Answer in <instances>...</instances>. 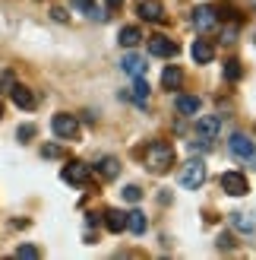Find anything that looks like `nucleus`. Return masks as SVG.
<instances>
[{
    "label": "nucleus",
    "instance_id": "26",
    "mask_svg": "<svg viewBox=\"0 0 256 260\" xmlns=\"http://www.w3.org/2000/svg\"><path fill=\"white\" fill-rule=\"evenodd\" d=\"M41 155H45V159H60V155H63V149L51 143V146H45V149H41Z\"/></svg>",
    "mask_w": 256,
    "mask_h": 260
},
{
    "label": "nucleus",
    "instance_id": "29",
    "mask_svg": "<svg viewBox=\"0 0 256 260\" xmlns=\"http://www.w3.org/2000/svg\"><path fill=\"white\" fill-rule=\"evenodd\" d=\"M219 244H222L225 251H231V248H234V238H231V235H222V238H219Z\"/></svg>",
    "mask_w": 256,
    "mask_h": 260
},
{
    "label": "nucleus",
    "instance_id": "24",
    "mask_svg": "<svg viewBox=\"0 0 256 260\" xmlns=\"http://www.w3.org/2000/svg\"><path fill=\"white\" fill-rule=\"evenodd\" d=\"M16 137H19V143H29V140L35 137V127H32V124H22V127L16 130Z\"/></svg>",
    "mask_w": 256,
    "mask_h": 260
},
{
    "label": "nucleus",
    "instance_id": "28",
    "mask_svg": "<svg viewBox=\"0 0 256 260\" xmlns=\"http://www.w3.org/2000/svg\"><path fill=\"white\" fill-rule=\"evenodd\" d=\"M51 16H54L57 22H63V19H67V10H63V7H54V10H51Z\"/></svg>",
    "mask_w": 256,
    "mask_h": 260
},
{
    "label": "nucleus",
    "instance_id": "10",
    "mask_svg": "<svg viewBox=\"0 0 256 260\" xmlns=\"http://www.w3.org/2000/svg\"><path fill=\"white\" fill-rule=\"evenodd\" d=\"M136 13H139L146 22H164V7H161V0H139Z\"/></svg>",
    "mask_w": 256,
    "mask_h": 260
},
{
    "label": "nucleus",
    "instance_id": "17",
    "mask_svg": "<svg viewBox=\"0 0 256 260\" xmlns=\"http://www.w3.org/2000/svg\"><path fill=\"white\" fill-rule=\"evenodd\" d=\"M126 99H133L136 105H146V99H149V83L143 80V76H136V83L130 86V92H126Z\"/></svg>",
    "mask_w": 256,
    "mask_h": 260
},
{
    "label": "nucleus",
    "instance_id": "21",
    "mask_svg": "<svg viewBox=\"0 0 256 260\" xmlns=\"http://www.w3.org/2000/svg\"><path fill=\"white\" fill-rule=\"evenodd\" d=\"M231 222H234L237 232H253V229H256V222H253L247 213H231Z\"/></svg>",
    "mask_w": 256,
    "mask_h": 260
},
{
    "label": "nucleus",
    "instance_id": "1",
    "mask_svg": "<svg viewBox=\"0 0 256 260\" xmlns=\"http://www.w3.org/2000/svg\"><path fill=\"white\" fill-rule=\"evenodd\" d=\"M143 159H146V168L152 175H164L174 165V146L164 143V140H152L146 146V152H143Z\"/></svg>",
    "mask_w": 256,
    "mask_h": 260
},
{
    "label": "nucleus",
    "instance_id": "30",
    "mask_svg": "<svg viewBox=\"0 0 256 260\" xmlns=\"http://www.w3.org/2000/svg\"><path fill=\"white\" fill-rule=\"evenodd\" d=\"M123 7V0H108V10H120Z\"/></svg>",
    "mask_w": 256,
    "mask_h": 260
},
{
    "label": "nucleus",
    "instance_id": "18",
    "mask_svg": "<svg viewBox=\"0 0 256 260\" xmlns=\"http://www.w3.org/2000/svg\"><path fill=\"white\" fill-rule=\"evenodd\" d=\"M199 108H202V102H199L196 95H177V111L187 114V118H193Z\"/></svg>",
    "mask_w": 256,
    "mask_h": 260
},
{
    "label": "nucleus",
    "instance_id": "16",
    "mask_svg": "<svg viewBox=\"0 0 256 260\" xmlns=\"http://www.w3.org/2000/svg\"><path fill=\"white\" fill-rule=\"evenodd\" d=\"M98 175L105 178V181H114V178L120 175V162L114 159V155H105V159L98 162Z\"/></svg>",
    "mask_w": 256,
    "mask_h": 260
},
{
    "label": "nucleus",
    "instance_id": "4",
    "mask_svg": "<svg viewBox=\"0 0 256 260\" xmlns=\"http://www.w3.org/2000/svg\"><path fill=\"white\" fill-rule=\"evenodd\" d=\"M60 178L67 181V184H73V187H86L89 178H92V165H86V162H67V165H63V172H60Z\"/></svg>",
    "mask_w": 256,
    "mask_h": 260
},
{
    "label": "nucleus",
    "instance_id": "8",
    "mask_svg": "<svg viewBox=\"0 0 256 260\" xmlns=\"http://www.w3.org/2000/svg\"><path fill=\"white\" fill-rule=\"evenodd\" d=\"M193 130L202 140H215V137L222 134V118H219V114H202V118H196Z\"/></svg>",
    "mask_w": 256,
    "mask_h": 260
},
{
    "label": "nucleus",
    "instance_id": "23",
    "mask_svg": "<svg viewBox=\"0 0 256 260\" xmlns=\"http://www.w3.org/2000/svg\"><path fill=\"white\" fill-rule=\"evenodd\" d=\"M16 257H25V260H35V257H38V248H35V244H19V248H16Z\"/></svg>",
    "mask_w": 256,
    "mask_h": 260
},
{
    "label": "nucleus",
    "instance_id": "15",
    "mask_svg": "<svg viewBox=\"0 0 256 260\" xmlns=\"http://www.w3.org/2000/svg\"><path fill=\"white\" fill-rule=\"evenodd\" d=\"M105 229L108 232H123L126 229V213H120V210H105Z\"/></svg>",
    "mask_w": 256,
    "mask_h": 260
},
{
    "label": "nucleus",
    "instance_id": "11",
    "mask_svg": "<svg viewBox=\"0 0 256 260\" xmlns=\"http://www.w3.org/2000/svg\"><path fill=\"white\" fill-rule=\"evenodd\" d=\"M10 99L16 102L22 111H32V108H35V95H32V89H29V86L13 83V86H10Z\"/></svg>",
    "mask_w": 256,
    "mask_h": 260
},
{
    "label": "nucleus",
    "instance_id": "22",
    "mask_svg": "<svg viewBox=\"0 0 256 260\" xmlns=\"http://www.w3.org/2000/svg\"><path fill=\"white\" fill-rule=\"evenodd\" d=\"M225 80L228 83H237L240 80V60H234V57L225 60Z\"/></svg>",
    "mask_w": 256,
    "mask_h": 260
},
{
    "label": "nucleus",
    "instance_id": "25",
    "mask_svg": "<svg viewBox=\"0 0 256 260\" xmlns=\"http://www.w3.org/2000/svg\"><path fill=\"white\" fill-rule=\"evenodd\" d=\"M123 197H126V200H130V203H136L139 197H143V190H139L136 184H126V187H123Z\"/></svg>",
    "mask_w": 256,
    "mask_h": 260
},
{
    "label": "nucleus",
    "instance_id": "6",
    "mask_svg": "<svg viewBox=\"0 0 256 260\" xmlns=\"http://www.w3.org/2000/svg\"><path fill=\"white\" fill-rule=\"evenodd\" d=\"M51 130H54L57 140H76L79 137V121L73 114H54L51 118Z\"/></svg>",
    "mask_w": 256,
    "mask_h": 260
},
{
    "label": "nucleus",
    "instance_id": "12",
    "mask_svg": "<svg viewBox=\"0 0 256 260\" xmlns=\"http://www.w3.org/2000/svg\"><path fill=\"white\" fill-rule=\"evenodd\" d=\"M120 70H123L126 76H133V80H136V76H143V73H146V60L139 57V54H123V57H120Z\"/></svg>",
    "mask_w": 256,
    "mask_h": 260
},
{
    "label": "nucleus",
    "instance_id": "20",
    "mask_svg": "<svg viewBox=\"0 0 256 260\" xmlns=\"http://www.w3.org/2000/svg\"><path fill=\"white\" fill-rule=\"evenodd\" d=\"M139 42H143V32H139L136 25H123L120 29V45L123 48H136Z\"/></svg>",
    "mask_w": 256,
    "mask_h": 260
},
{
    "label": "nucleus",
    "instance_id": "5",
    "mask_svg": "<svg viewBox=\"0 0 256 260\" xmlns=\"http://www.w3.org/2000/svg\"><path fill=\"white\" fill-rule=\"evenodd\" d=\"M219 184L228 197H244V193H250V181L244 178V172H225L219 178Z\"/></svg>",
    "mask_w": 256,
    "mask_h": 260
},
{
    "label": "nucleus",
    "instance_id": "9",
    "mask_svg": "<svg viewBox=\"0 0 256 260\" xmlns=\"http://www.w3.org/2000/svg\"><path fill=\"white\" fill-rule=\"evenodd\" d=\"M149 51L155 57H174L177 54V42H171L168 35H152L149 38Z\"/></svg>",
    "mask_w": 256,
    "mask_h": 260
},
{
    "label": "nucleus",
    "instance_id": "7",
    "mask_svg": "<svg viewBox=\"0 0 256 260\" xmlns=\"http://www.w3.org/2000/svg\"><path fill=\"white\" fill-rule=\"evenodd\" d=\"M228 149H231L234 159H244V162H250V159H253V152H256L253 140H250L247 134H234L231 140H228Z\"/></svg>",
    "mask_w": 256,
    "mask_h": 260
},
{
    "label": "nucleus",
    "instance_id": "31",
    "mask_svg": "<svg viewBox=\"0 0 256 260\" xmlns=\"http://www.w3.org/2000/svg\"><path fill=\"white\" fill-rule=\"evenodd\" d=\"M0 118H4V108H0Z\"/></svg>",
    "mask_w": 256,
    "mask_h": 260
},
{
    "label": "nucleus",
    "instance_id": "3",
    "mask_svg": "<svg viewBox=\"0 0 256 260\" xmlns=\"http://www.w3.org/2000/svg\"><path fill=\"white\" fill-rule=\"evenodd\" d=\"M190 19H193V29L202 32V35H206V32H215V29H219V22H222V19H219V13H215V7H209V4L196 7Z\"/></svg>",
    "mask_w": 256,
    "mask_h": 260
},
{
    "label": "nucleus",
    "instance_id": "2",
    "mask_svg": "<svg viewBox=\"0 0 256 260\" xmlns=\"http://www.w3.org/2000/svg\"><path fill=\"white\" fill-rule=\"evenodd\" d=\"M202 181H206V162H202V159H190L181 168V187L196 190V187H202Z\"/></svg>",
    "mask_w": 256,
    "mask_h": 260
},
{
    "label": "nucleus",
    "instance_id": "19",
    "mask_svg": "<svg viewBox=\"0 0 256 260\" xmlns=\"http://www.w3.org/2000/svg\"><path fill=\"white\" fill-rule=\"evenodd\" d=\"M126 229H130L133 235H143V232L149 229V222H146V216L139 210H130V213H126Z\"/></svg>",
    "mask_w": 256,
    "mask_h": 260
},
{
    "label": "nucleus",
    "instance_id": "27",
    "mask_svg": "<svg viewBox=\"0 0 256 260\" xmlns=\"http://www.w3.org/2000/svg\"><path fill=\"white\" fill-rule=\"evenodd\" d=\"M234 38H237V22L225 29V38H222V42H225V45H234Z\"/></svg>",
    "mask_w": 256,
    "mask_h": 260
},
{
    "label": "nucleus",
    "instance_id": "13",
    "mask_svg": "<svg viewBox=\"0 0 256 260\" xmlns=\"http://www.w3.org/2000/svg\"><path fill=\"white\" fill-rule=\"evenodd\" d=\"M190 54H193L196 63H212V60H215V48L206 42V38H196L193 48H190Z\"/></svg>",
    "mask_w": 256,
    "mask_h": 260
},
{
    "label": "nucleus",
    "instance_id": "14",
    "mask_svg": "<svg viewBox=\"0 0 256 260\" xmlns=\"http://www.w3.org/2000/svg\"><path fill=\"white\" fill-rule=\"evenodd\" d=\"M161 86L164 89H181L184 86V70L181 67H174V63H168V67H164V73H161Z\"/></svg>",
    "mask_w": 256,
    "mask_h": 260
}]
</instances>
